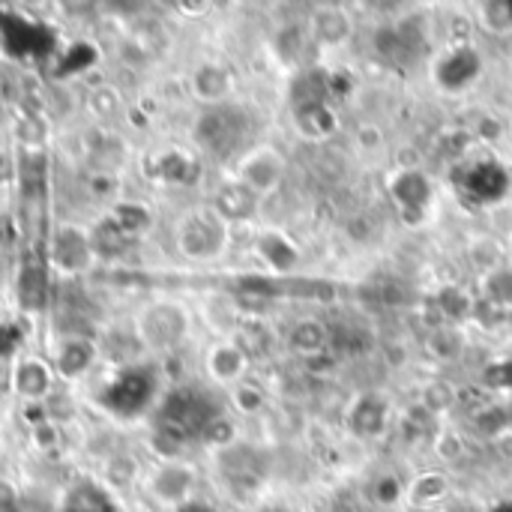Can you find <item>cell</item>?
Wrapping results in <instances>:
<instances>
[{"mask_svg": "<svg viewBox=\"0 0 512 512\" xmlns=\"http://www.w3.org/2000/svg\"><path fill=\"white\" fill-rule=\"evenodd\" d=\"M222 414L219 402L201 387H174L153 408V444L174 459L186 444L201 441L207 426Z\"/></svg>", "mask_w": 512, "mask_h": 512, "instance_id": "obj_1", "label": "cell"}, {"mask_svg": "<svg viewBox=\"0 0 512 512\" xmlns=\"http://www.w3.org/2000/svg\"><path fill=\"white\" fill-rule=\"evenodd\" d=\"M159 390H162V381L153 366L126 363L99 390V405L117 420H138L150 408H156V402L162 399Z\"/></svg>", "mask_w": 512, "mask_h": 512, "instance_id": "obj_2", "label": "cell"}, {"mask_svg": "<svg viewBox=\"0 0 512 512\" xmlns=\"http://www.w3.org/2000/svg\"><path fill=\"white\" fill-rule=\"evenodd\" d=\"M195 144L216 156V159H231L234 153H240L252 135V117L246 108L240 105H210L207 111H201V117L192 126Z\"/></svg>", "mask_w": 512, "mask_h": 512, "instance_id": "obj_3", "label": "cell"}, {"mask_svg": "<svg viewBox=\"0 0 512 512\" xmlns=\"http://www.w3.org/2000/svg\"><path fill=\"white\" fill-rule=\"evenodd\" d=\"M450 183H453L459 201L474 210L504 201L512 189L510 171L495 159H474V162L456 165L450 174Z\"/></svg>", "mask_w": 512, "mask_h": 512, "instance_id": "obj_4", "label": "cell"}, {"mask_svg": "<svg viewBox=\"0 0 512 512\" xmlns=\"http://www.w3.org/2000/svg\"><path fill=\"white\" fill-rule=\"evenodd\" d=\"M174 243L186 261H213L225 252L228 222L213 207H195L177 222Z\"/></svg>", "mask_w": 512, "mask_h": 512, "instance_id": "obj_5", "label": "cell"}, {"mask_svg": "<svg viewBox=\"0 0 512 512\" xmlns=\"http://www.w3.org/2000/svg\"><path fill=\"white\" fill-rule=\"evenodd\" d=\"M189 327L192 318L180 303H150L138 315L135 336L147 351H174L186 342Z\"/></svg>", "mask_w": 512, "mask_h": 512, "instance_id": "obj_6", "label": "cell"}, {"mask_svg": "<svg viewBox=\"0 0 512 512\" xmlns=\"http://www.w3.org/2000/svg\"><path fill=\"white\" fill-rule=\"evenodd\" d=\"M219 474L228 483V489L234 492H252L261 486L264 480V459L258 450H252L249 444H231L225 450H219Z\"/></svg>", "mask_w": 512, "mask_h": 512, "instance_id": "obj_7", "label": "cell"}, {"mask_svg": "<svg viewBox=\"0 0 512 512\" xmlns=\"http://www.w3.org/2000/svg\"><path fill=\"white\" fill-rule=\"evenodd\" d=\"M192 489H195V471L177 459H165L147 480L150 498L162 507H171V510L192 501Z\"/></svg>", "mask_w": 512, "mask_h": 512, "instance_id": "obj_8", "label": "cell"}, {"mask_svg": "<svg viewBox=\"0 0 512 512\" xmlns=\"http://www.w3.org/2000/svg\"><path fill=\"white\" fill-rule=\"evenodd\" d=\"M93 246H90V231L78 228V225H63L54 231L51 237V261L60 273L78 276L84 270H90L93 264Z\"/></svg>", "mask_w": 512, "mask_h": 512, "instance_id": "obj_9", "label": "cell"}, {"mask_svg": "<svg viewBox=\"0 0 512 512\" xmlns=\"http://www.w3.org/2000/svg\"><path fill=\"white\" fill-rule=\"evenodd\" d=\"M15 297H18V306L30 315L45 312L51 300V273L42 258H33V255L24 258L15 276Z\"/></svg>", "mask_w": 512, "mask_h": 512, "instance_id": "obj_10", "label": "cell"}, {"mask_svg": "<svg viewBox=\"0 0 512 512\" xmlns=\"http://www.w3.org/2000/svg\"><path fill=\"white\" fill-rule=\"evenodd\" d=\"M480 72H483V60L474 48H453L438 60L435 81L441 90L459 93V90H468L480 78Z\"/></svg>", "mask_w": 512, "mask_h": 512, "instance_id": "obj_11", "label": "cell"}, {"mask_svg": "<svg viewBox=\"0 0 512 512\" xmlns=\"http://www.w3.org/2000/svg\"><path fill=\"white\" fill-rule=\"evenodd\" d=\"M12 390L24 402H45L54 390V366L42 357H24L12 369Z\"/></svg>", "mask_w": 512, "mask_h": 512, "instance_id": "obj_12", "label": "cell"}, {"mask_svg": "<svg viewBox=\"0 0 512 512\" xmlns=\"http://www.w3.org/2000/svg\"><path fill=\"white\" fill-rule=\"evenodd\" d=\"M96 357H99V348H96L93 339H87V336H66L57 345L54 372L63 381H78V378H84L93 369Z\"/></svg>", "mask_w": 512, "mask_h": 512, "instance_id": "obj_13", "label": "cell"}, {"mask_svg": "<svg viewBox=\"0 0 512 512\" xmlns=\"http://www.w3.org/2000/svg\"><path fill=\"white\" fill-rule=\"evenodd\" d=\"M237 174H240L243 186H249L255 195H264V192L279 186V180H282V159H279V153H273L267 147L264 150H252L249 156H243Z\"/></svg>", "mask_w": 512, "mask_h": 512, "instance_id": "obj_14", "label": "cell"}, {"mask_svg": "<svg viewBox=\"0 0 512 512\" xmlns=\"http://www.w3.org/2000/svg\"><path fill=\"white\" fill-rule=\"evenodd\" d=\"M54 512H120L117 501L111 498L108 489H102L93 480H78L75 486L66 489Z\"/></svg>", "mask_w": 512, "mask_h": 512, "instance_id": "obj_15", "label": "cell"}, {"mask_svg": "<svg viewBox=\"0 0 512 512\" xmlns=\"http://www.w3.org/2000/svg\"><path fill=\"white\" fill-rule=\"evenodd\" d=\"M234 87V75L222 63H201L192 72V93L207 105H222Z\"/></svg>", "mask_w": 512, "mask_h": 512, "instance_id": "obj_16", "label": "cell"}, {"mask_svg": "<svg viewBox=\"0 0 512 512\" xmlns=\"http://www.w3.org/2000/svg\"><path fill=\"white\" fill-rule=\"evenodd\" d=\"M246 366H249V357L234 342H222L207 351V372L219 384H237L243 378Z\"/></svg>", "mask_w": 512, "mask_h": 512, "instance_id": "obj_17", "label": "cell"}, {"mask_svg": "<svg viewBox=\"0 0 512 512\" xmlns=\"http://www.w3.org/2000/svg\"><path fill=\"white\" fill-rule=\"evenodd\" d=\"M255 204H258V195L243 186L240 180L237 183H228L216 192L213 198V210L225 219V222H240V219H249L255 213Z\"/></svg>", "mask_w": 512, "mask_h": 512, "instance_id": "obj_18", "label": "cell"}, {"mask_svg": "<svg viewBox=\"0 0 512 512\" xmlns=\"http://www.w3.org/2000/svg\"><path fill=\"white\" fill-rule=\"evenodd\" d=\"M390 192H393V198H396V204L402 210H417L420 213V210H426V204L432 198V183L420 171H405V174H399L393 180Z\"/></svg>", "mask_w": 512, "mask_h": 512, "instance_id": "obj_19", "label": "cell"}, {"mask_svg": "<svg viewBox=\"0 0 512 512\" xmlns=\"http://www.w3.org/2000/svg\"><path fill=\"white\" fill-rule=\"evenodd\" d=\"M198 171H201L198 162L180 150H168V153L153 159V174L165 183H174V186H192Z\"/></svg>", "mask_w": 512, "mask_h": 512, "instance_id": "obj_20", "label": "cell"}, {"mask_svg": "<svg viewBox=\"0 0 512 512\" xmlns=\"http://www.w3.org/2000/svg\"><path fill=\"white\" fill-rule=\"evenodd\" d=\"M132 243L135 240L126 237L108 213L102 219H96V225L90 228V246H93V255H99V258H120Z\"/></svg>", "mask_w": 512, "mask_h": 512, "instance_id": "obj_21", "label": "cell"}, {"mask_svg": "<svg viewBox=\"0 0 512 512\" xmlns=\"http://www.w3.org/2000/svg\"><path fill=\"white\" fill-rule=\"evenodd\" d=\"M294 123L306 138H327L336 129V117L327 102H303L294 105Z\"/></svg>", "mask_w": 512, "mask_h": 512, "instance_id": "obj_22", "label": "cell"}, {"mask_svg": "<svg viewBox=\"0 0 512 512\" xmlns=\"http://www.w3.org/2000/svg\"><path fill=\"white\" fill-rule=\"evenodd\" d=\"M108 216H111V219L117 222V228H120L126 237H132V240L144 237V234L153 228V213H150V207L141 204V201H117V204L108 210Z\"/></svg>", "mask_w": 512, "mask_h": 512, "instance_id": "obj_23", "label": "cell"}, {"mask_svg": "<svg viewBox=\"0 0 512 512\" xmlns=\"http://www.w3.org/2000/svg\"><path fill=\"white\" fill-rule=\"evenodd\" d=\"M258 252H261V258H264L276 273H291L294 264H297V249H294L282 234H276V231H270V234H264V237L258 240Z\"/></svg>", "mask_w": 512, "mask_h": 512, "instance_id": "obj_24", "label": "cell"}, {"mask_svg": "<svg viewBox=\"0 0 512 512\" xmlns=\"http://www.w3.org/2000/svg\"><path fill=\"white\" fill-rule=\"evenodd\" d=\"M15 138H18L21 150H45V144H48V120H45V114L21 111L18 123H15Z\"/></svg>", "mask_w": 512, "mask_h": 512, "instance_id": "obj_25", "label": "cell"}, {"mask_svg": "<svg viewBox=\"0 0 512 512\" xmlns=\"http://www.w3.org/2000/svg\"><path fill=\"white\" fill-rule=\"evenodd\" d=\"M87 111L96 120H117L123 114V96L111 84H96L87 90Z\"/></svg>", "mask_w": 512, "mask_h": 512, "instance_id": "obj_26", "label": "cell"}, {"mask_svg": "<svg viewBox=\"0 0 512 512\" xmlns=\"http://www.w3.org/2000/svg\"><path fill=\"white\" fill-rule=\"evenodd\" d=\"M351 423H354V429L363 432V435L381 432L384 423H387V402H384L381 396H363V402H360V405L354 408V414H351Z\"/></svg>", "mask_w": 512, "mask_h": 512, "instance_id": "obj_27", "label": "cell"}, {"mask_svg": "<svg viewBox=\"0 0 512 512\" xmlns=\"http://www.w3.org/2000/svg\"><path fill=\"white\" fill-rule=\"evenodd\" d=\"M444 492H447V480L438 477V474H426V477H420V480L414 483L411 501H414V504H435V501L444 498Z\"/></svg>", "mask_w": 512, "mask_h": 512, "instance_id": "obj_28", "label": "cell"}, {"mask_svg": "<svg viewBox=\"0 0 512 512\" xmlns=\"http://www.w3.org/2000/svg\"><path fill=\"white\" fill-rule=\"evenodd\" d=\"M201 441L207 444V447H216V450H225V447H231L234 441H237V432H234V423L225 417V414H219L210 426H207V432L201 435Z\"/></svg>", "mask_w": 512, "mask_h": 512, "instance_id": "obj_29", "label": "cell"}, {"mask_svg": "<svg viewBox=\"0 0 512 512\" xmlns=\"http://www.w3.org/2000/svg\"><path fill=\"white\" fill-rule=\"evenodd\" d=\"M348 36V21L339 12H324L318 18V39L321 42H342Z\"/></svg>", "mask_w": 512, "mask_h": 512, "instance_id": "obj_30", "label": "cell"}, {"mask_svg": "<svg viewBox=\"0 0 512 512\" xmlns=\"http://www.w3.org/2000/svg\"><path fill=\"white\" fill-rule=\"evenodd\" d=\"M234 405H237L240 411L252 414V411H258V408L264 405V396H261V390L243 384V387H237V393H234Z\"/></svg>", "mask_w": 512, "mask_h": 512, "instance_id": "obj_31", "label": "cell"}, {"mask_svg": "<svg viewBox=\"0 0 512 512\" xmlns=\"http://www.w3.org/2000/svg\"><path fill=\"white\" fill-rule=\"evenodd\" d=\"M18 330L12 327V324H0V360H6V357H12L15 354V348H18Z\"/></svg>", "mask_w": 512, "mask_h": 512, "instance_id": "obj_32", "label": "cell"}, {"mask_svg": "<svg viewBox=\"0 0 512 512\" xmlns=\"http://www.w3.org/2000/svg\"><path fill=\"white\" fill-rule=\"evenodd\" d=\"M18 504H21V492L9 480H0V512H18Z\"/></svg>", "mask_w": 512, "mask_h": 512, "instance_id": "obj_33", "label": "cell"}, {"mask_svg": "<svg viewBox=\"0 0 512 512\" xmlns=\"http://www.w3.org/2000/svg\"><path fill=\"white\" fill-rule=\"evenodd\" d=\"M15 162H12V156L9 153H0V189H6L12 180H15Z\"/></svg>", "mask_w": 512, "mask_h": 512, "instance_id": "obj_34", "label": "cell"}, {"mask_svg": "<svg viewBox=\"0 0 512 512\" xmlns=\"http://www.w3.org/2000/svg\"><path fill=\"white\" fill-rule=\"evenodd\" d=\"M171 512H219L216 507H210L207 501H198V498H192V501H186V504H180L177 510Z\"/></svg>", "mask_w": 512, "mask_h": 512, "instance_id": "obj_35", "label": "cell"}, {"mask_svg": "<svg viewBox=\"0 0 512 512\" xmlns=\"http://www.w3.org/2000/svg\"><path fill=\"white\" fill-rule=\"evenodd\" d=\"M495 375H498V384H501V387L512 390V360L510 363H504V366H498V369H495Z\"/></svg>", "mask_w": 512, "mask_h": 512, "instance_id": "obj_36", "label": "cell"}, {"mask_svg": "<svg viewBox=\"0 0 512 512\" xmlns=\"http://www.w3.org/2000/svg\"><path fill=\"white\" fill-rule=\"evenodd\" d=\"M261 512H285V510H279V507H267V510H261Z\"/></svg>", "mask_w": 512, "mask_h": 512, "instance_id": "obj_37", "label": "cell"}, {"mask_svg": "<svg viewBox=\"0 0 512 512\" xmlns=\"http://www.w3.org/2000/svg\"><path fill=\"white\" fill-rule=\"evenodd\" d=\"M510 420H512V417H510Z\"/></svg>", "mask_w": 512, "mask_h": 512, "instance_id": "obj_38", "label": "cell"}]
</instances>
